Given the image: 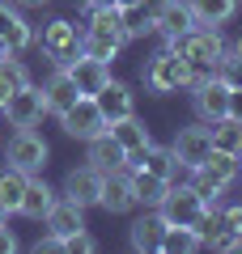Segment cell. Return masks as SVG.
Masks as SVG:
<instances>
[{"label": "cell", "instance_id": "cell-36", "mask_svg": "<svg viewBox=\"0 0 242 254\" xmlns=\"http://www.w3.org/2000/svg\"><path fill=\"white\" fill-rule=\"evenodd\" d=\"M230 115H234V119H242V89H234V93H230Z\"/></svg>", "mask_w": 242, "mask_h": 254}, {"label": "cell", "instance_id": "cell-19", "mask_svg": "<svg viewBox=\"0 0 242 254\" xmlns=\"http://www.w3.org/2000/svg\"><path fill=\"white\" fill-rule=\"evenodd\" d=\"M60 199V190H51L43 182V174H30V182H26V195H21V203H17V216H26V220H43L47 216V208Z\"/></svg>", "mask_w": 242, "mask_h": 254}, {"label": "cell", "instance_id": "cell-3", "mask_svg": "<svg viewBox=\"0 0 242 254\" xmlns=\"http://www.w3.org/2000/svg\"><path fill=\"white\" fill-rule=\"evenodd\" d=\"M34 47L47 55L51 68H68L81 55V26L68 17H51L43 30H34Z\"/></svg>", "mask_w": 242, "mask_h": 254}, {"label": "cell", "instance_id": "cell-34", "mask_svg": "<svg viewBox=\"0 0 242 254\" xmlns=\"http://www.w3.org/2000/svg\"><path fill=\"white\" fill-rule=\"evenodd\" d=\"M21 250V242H17V233L9 229V220L0 225V254H17Z\"/></svg>", "mask_w": 242, "mask_h": 254}, {"label": "cell", "instance_id": "cell-32", "mask_svg": "<svg viewBox=\"0 0 242 254\" xmlns=\"http://www.w3.org/2000/svg\"><path fill=\"white\" fill-rule=\"evenodd\" d=\"M217 208V225H221V233H242V203H213Z\"/></svg>", "mask_w": 242, "mask_h": 254}, {"label": "cell", "instance_id": "cell-4", "mask_svg": "<svg viewBox=\"0 0 242 254\" xmlns=\"http://www.w3.org/2000/svg\"><path fill=\"white\" fill-rule=\"evenodd\" d=\"M4 161L17 165L21 174H43L51 165V144L38 127H13L9 144H4Z\"/></svg>", "mask_w": 242, "mask_h": 254}, {"label": "cell", "instance_id": "cell-26", "mask_svg": "<svg viewBox=\"0 0 242 254\" xmlns=\"http://www.w3.org/2000/svg\"><path fill=\"white\" fill-rule=\"evenodd\" d=\"M208 131H213V148H221V153H242V119L225 115L217 119V123H208Z\"/></svg>", "mask_w": 242, "mask_h": 254}, {"label": "cell", "instance_id": "cell-5", "mask_svg": "<svg viewBox=\"0 0 242 254\" xmlns=\"http://www.w3.org/2000/svg\"><path fill=\"white\" fill-rule=\"evenodd\" d=\"M208 208H213V203H204V195H200L187 178H183V182H170L166 199L157 203V212L166 216V225H187V229H196L200 220H204Z\"/></svg>", "mask_w": 242, "mask_h": 254}, {"label": "cell", "instance_id": "cell-13", "mask_svg": "<svg viewBox=\"0 0 242 254\" xmlns=\"http://www.w3.org/2000/svg\"><path fill=\"white\" fill-rule=\"evenodd\" d=\"M68 76H72V85H77L81 98H94V93L111 81V64L94 60V55H77V60L68 64Z\"/></svg>", "mask_w": 242, "mask_h": 254}, {"label": "cell", "instance_id": "cell-14", "mask_svg": "<svg viewBox=\"0 0 242 254\" xmlns=\"http://www.w3.org/2000/svg\"><path fill=\"white\" fill-rule=\"evenodd\" d=\"M81 229H85V208L72 203V199H64V195L47 208V216H43V233H55L60 242L72 237V233H81Z\"/></svg>", "mask_w": 242, "mask_h": 254}, {"label": "cell", "instance_id": "cell-31", "mask_svg": "<svg viewBox=\"0 0 242 254\" xmlns=\"http://www.w3.org/2000/svg\"><path fill=\"white\" fill-rule=\"evenodd\" d=\"M213 72L221 76V81L230 85V89H242V60H238V55H230V51H225L221 60H217V68H213Z\"/></svg>", "mask_w": 242, "mask_h": 254}, {"label": "cell", "instance_id": "cell-11", "mask_svg": "<svg viewBox=\"0 0 242 254\" xmlns=\"http://www.w3.org/2000/svg\"><path fill=\"white\" fill-rule=\"evenodd\" d=\"M0 43L17 55L34 47V26L26 21V9H17L13 0H0Z\"/></svg>", "mask_w": 242, "mask_h": 254}, {"label": "cell", "instance_id": "cell-1", "mask_svg": "<svg viewBox=\"0 0 242 254\" xmlns=\"http://www.w3.org/2000/svg\"><path fill=\"white\" fill-rule=\"evenodd\" d=\"M196 68H191L187 60H183L179 51H170V47H161V51H153L149 60H144L140 68V81H144V93H153V98H170V93H187L191 85H196Z\"/></svg>", "mask_w": 242, "mask_h": 254}, {"label": "cell", "instance_id": "cell-6", "mask_svg": "<svg viewBox=\"0 0 242 254\" xmlns=\"http://www.w3.org/2000/svg\"><path fill=\"white\" fill-rule=\"evenodd\" d=\"M187 93H191V110H196L200 123H217V119L230 115V93H234V89H230L217 72L196 76V85H191Z\"/></svg>", "mask_w": 242, "mask_h": 254}, {"label": "cell", "instance_id": "cell-28", "mask_svg": "<svg viewBox=\"0 0 242 254\" xmlns=\"http://www.w3.org/2000/svg\"><path fill=\"white\" fill-rule=\"evenodd\" d=\"M26 182H30V174H21L17 165L4 161V170H0V199L9 203L13 216H17V203H21V195H26Z\"/></svg>", "mask_w": 242, "mask_h": 254}, {"label": "cell", "instance_id": "cell-20", "mask_svg": "<svg viewBox=\"0 0 242 254\" xmlns=\"http://www.w3.org/2000/svg\"><path fill=\"white\" fill-rule=\"evenodd\" d=\"M196 26V13H191L187 0H166L157 13V34L161 38H174V34H187V30Z\"/></svg>", "mask_w": 242, "mask_h": 254}, {"label": "cell", "instance_id": "cell-35", "mask_svg": "<svg viewBox=\"0 0 242 254\" xmlns=\"http://www.w3.org/2000/svg\"><path fill=\"white\" fill-rule=\"evenodd\" d=\"M60 250H64V242H60L55 233H43V237L34 242V254H60Z\"/></svg>", "mask_w": 242, "mask_h": 254}, {"label": "cell", "instance_id": "cell-18", "mask_svg": "<svg viewBox=\"0 0 242 254\" xmlns=\"http://www.w3.org/2000/svg\"><path fill=\"white\" fill-rule=\"evenodd\" d=\"M43 102H47V115H64V110L72 106V102L81 98L77 93V85H72V76H68V68H51V76H47L43 85Z\"/></svg>", "mask_w": 242, "mask_h": 254}, {"label": "cell", "instance_id": "cell-9", "mask_svg": "<svg viewBox=\"0 0 242 254\" xmlns=\"http://www.w3.org/2000/svg\"><path fill=\"white\" fill-rule=\"evenodd\" d=\"M0 115L9 119V127H38V123L47 119V102H43V89H38L34 81H30V85H21L17 93H9V98H4Z\"/></svg>", "mask_w": 242, "mask_h": 254}, {"label": "cell", "instance_id": "cell-37", "mask_svg": "<svg viewBox=\"0 0 242 254\" xmlns=\"http://www.w3.org/2000/svg\"><path fill=\"white\" fill-rule=\"evenodd\" d=\"M225 51H230V55H238V60H242V30H238L234 38H230V43H225Z\"/></svg>", "mask_w": 242, "mask_h": 254}, {"label": "cell", "instance_id": "cell-22", "mask_svg": "<svg viewBox=\"0 0 242 254\" xmlns=\"http://www.w3.org/2000/svg\"><path fill=\"white\" fill-rule=\"evenodd\" d=\"M191 13H196V26H217L221 30L225 21L238 17V4L242 0H187Z\"/></svg>", "mask_w": 242, "mask_h": 254}, {"label": "cell", "instance_id": "cell-16", "mask_svg": "<svg viewBox=\"0 0 242 254\" xmlns=\"http://www.w3.org/2000/svg\"><path fill=\"white\" fill-rule=\"evenodd\" d=\"M161 233H166V216H161L157 208H144V216H136L132 225H127V242H132V250H140V254L157 250Z\"/></svg>", "mask_w": 242, "mask_h": 254}, {"label": "cell", "instance_id": "cell-33", "mask_svg": "<svg viewBox=\"0 0 242 254\" xmlns=\"http://www.w3.org/2000/svg\"><path fill=\"white\" fill-rule=\"evenodd\" d=\"M64 254H98V237L90 229H81V233L64 237Z\"/></svg>", "mask_w": 242, "mask_h": 254}, {"label": "cell", "instance_id": "cell-25", "mask_svg": "<svg viewBox=\"0 0 242 254\" xmlns=\"http://www.w3.org/2000/svg\"><path fill=\"white\" fill-rule=\"evenodd\" d=\"M196 170H204L208 178H217L225 190L238 187V157H234V153H221V148H213V153H208V161H204V165H196Z\"/></svg>", "mask_w": 242, "mask_h": 254}, {"label": "cell", "instance_id": "cell-38", "mask_svg": "<svg viewBox=\"0 0 242 254\" xmlns=\"http://www.w3.org/2000/svg\"><path fill=\"white\" fill-rule=\"evenodd\" d=\"M13 4H17V9H47L51 0H13Z\"/></svg>", "mask_w": 242, "mask_h": 254}, {"label": "cell", "instance_id": "cell-29", "mask_svg": "<svg viewBox=\"0 0 242 254\" xmlns=\"http://www.w3.org/2000/svg\"><path fill=\"white\" fill-rule=\"evenodd\" d=\"M119 51H123V43H115V38H102V34H90V30H81V55H94V60H107L115 64Z\"/></svg>", "mask_w": 242, "mask_h": 254}, {"label": "cell", "instance_id": "cell-17", "mask_svg": "<svg viewBox=\"0 0 242 254\" xmlns=\"http://www.w3.org/2000/svg\"><path fill=\"white\" fill-rule=\"evenodd\" d=\"M85 161H90L94 170L111 174V170H123V165H127V153H123V144H119L111 131H102V136L85 140Z\"/></svg>", "mask_w": 242, "mask_h": 254}, {"label": "cell", "instance_id": "cell-21", "mask_svg": "<svg viewBox=\"0 0 242 254\" xmlns=\"http://www.w3.org/2000/svg\"><path fill=\"white\" fill-rule=\"evenodd\" d=\"M107 131L119 140V144H123V153H136V148H149V144H153V131H149V123H144V119H136V115L115 119V123H111Z\"/></svg>", "mask_w": 242, "mask_h": 254}, {"label": "cell", "instance_id": "cell-7", "mask_svg": "<svg viewBox=\"0 0 242 254\" xmlns=\"http://www.w3.org/2000/svg\"><path fill=\"white\" fill-rule=\"evenodd\" d=\"M55 119H60V131H64V136H68V140H81V144L94 140V136H102V131L111 127L94 98H77L64 115H55Z\"/></svg>", "mask_w": 242, "mask_h": 254}, {"label": "cell", "instance_id": "cell-40", "mask_svg": "<svg viewBox=\"0 0 242 254\" xmlns=\"http://www.w3.org/2000/svg\"><path fill=\"white\" fill-rule=\"evenodd\" d=\"M238 182H242V153H238Z\"/></svg>", "mask_w": 242, "mask_h": 254}, {"label": "cell", "instance_id": "cell-23", "mask_svg": "<svg viewBox=\"0 0 242 254\" xmlns=\"http://www.w3.org/2000/svg\"><path fill=\"white\" fill-rule=\"evenodd\" d=\"M21 85H30V68H26V60H21L17 51L0 55V106H4V98H9V93H17Z\"/></svg>", "mask_w": 242, "mask_h": 254}, {"label": "cell", "instance_id": "cell-10", "mask_svg": "<svg viewBox=\"0 0 242 254\" xmlns=\"http://www.w3.org/2000/svg\"><path fill=\"white\" fill-rule=\"evenodd\" d=\"M98 208L111 212V216H127L136 208V187H132V170H111L102 174V195H98Z\"/></svg>", "mask_w": 242, "mask_h": 254}, {"label": "cell", "instance_id": "cell-30", "mask_svg": "<svg viewBox=\"0 0 242 254\" xmlns=\"http://www.w3.org/2000/svg\"><path fill=\"white\" fill-rule=\"evenodd\" d=\"M187 182L200 190V195H204V203H221V199H225V187H221L217 178H208L204 170H191V174H187Z\"/></svg>", "mask_w": 242, "mask_h": 254}, {"label": "cell", "instance_id": "cell-12", "mask_svg": "<svg viewBox=\"0 0 242 254\" xmlns=\"http://www.w3.org/2000/svg\"><path fill=\"white\" fill-rule=\"evenodd\" d=\"M64 199L81 203V208H98V195H102V170H94L90 161L77 165V170H68V178H64L60 187Z\"/></svg>", "mask_w": 242, "mask_h": 254}, {"label": "cell", "instance_id": "cell-15", "mask_svg": "<svg viewBox=\"0 0 242 254\" xmlns=\"http://www.w3.org/2000/svg\"><path fill=\"white\" fill-rule=\"evenodd\" d=\"M94 102H98V110L107 115V123H115V119H127V115H136V93H132V85L115 81V76H111V81L102 85L98 93H94Z\"/></svg>", "mask_w": 242, "mask_h": 254}, {"label": "cell", "instance_id": "cell-39", "mask_svg": "<svg viewBox=\"0 0 242 254\" xmlns=\"http://www.w3.org/2000/svg\"><path fill=\"white\" fill-rule=\"evenodd\" d=\"M9 216H13V212H9V203L0 199V225H4V220H9Z\"/></svg>", "mask_w": 242, "mask_h": 254}, {"label": "cell", "instance_id": "cell-8", "mask_svg": "<svg viewBox=\"0 0 242 254\" xmlns=\"http://www.w3.org/2000/svg\"><path fill=\"white\" fill-rule=\"evenodd\" d=\"M170 153H174V161L183 165V170H196V165H204L208 161V153H213V131H208V123H187V127H179L174 131V140H170Z\"/></svg>", "mask_w": 242, "mask_h": 254}, {"label": "cell", "instance_id": "cell-24", "mask_svg": "<svg viewBox=\"0 0 242 254\" xmlns=\"http://www.w3.org/2000/svg\"><path fill=\"white\" fill-rule=\"evenodd\" d=\"M132 187H136V208H157V203L166 199L170 182H166V178H157V174L136 170V174H132Z\"/></svg>", "mask_w": 242, "mask_h": 254}, {"label": "cell", "instance_id": "cell-27", "mask_svg": "<svg viewBox=\"0 0 242 254\" xmlns=\"http://www.w3.org/2000/svg\"><path fill=\"white\" fill-rule=\"evenodd\" d=\"M157 250H166V254H191V250H204V242H200V233L187 229V225H166Z\"/></svg>", "mask_w": 242, "mask_h": 254}, {"label": "cell", "instance_id": "cell-2", "mask_svg": "<svg viewBox=\"0 0 242 254\" xmlns=\"http://www.w3.org/2000/svg\"><path fill=\"white\" fill-rule=\"evenodd\" d=\"M161 47L179 51V55L191 64V68H196L200 76H204V72H213V68H217V60L225 55V38H221V30H217V26H191L187 34L161 38Z\"/></svg>", "mask_w": 242, "mask_h": 254}]
</instances>
